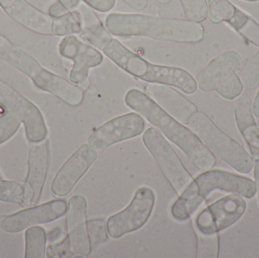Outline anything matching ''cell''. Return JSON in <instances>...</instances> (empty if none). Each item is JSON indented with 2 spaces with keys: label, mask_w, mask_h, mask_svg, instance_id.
Returning <instances> with one entry per match:
<instances>
[{
  "label": "cell",
  "mask_w": 259,
  "mask_h": 258,
  "mask_svg": "<svg viewBox=\"0 0 259 258\" xmlns=\"http://www.w3.org/2000/svg\"><path fill=\"white\" fill-rule=\"evenodd\" d=\"M124 101L129 108L144 117L179 147L199 170L206 171L214 168L216 159L208 147L190 129L164 112L149 95L139 89H131Z\"/></svg>",
  "instance_id": "1"
},
{
  "label": "cell",
  "mask_w": 259,
  "mask_h": 258,
  "mask_svg": "<svg viewBox=\"0 0 259 258\" xmlns=\"http://www.w3.org/2000/svg\"><path fill=\"white\" fill-rule=\"evenodd\" d=\"M106 25L112 34L118 36H144L187 43L199 42L204 36L199 22L139 14H110Z\"/></svg>",
  "instance_id": "2"
},
{
  "label": "cell",
  "mask_w": 259,
  "mask_h": 258,
  "mask_svg": "<svg viewBox=\"0 0 259 258\" xmlns=\"http://www.w3.org/2000/svg\"><path fill=\"white\" fill-rule=\"evenodd\" d=\"M103 51L121 69L143 81L175 86L187 94L197 90L196 79L184 68L150 63L117 39L113 38Z\"/></svg>",
  "instance_id": "3"
},
{
  "label": "cell",
  "mask_w": 259,
  "mask_h": 258,
  "mask_svg": "<svg viewBox=\"0 0 259 258\" xmlns=\"http://www.w3.org/2000/svg\"><path fill=\"white\" fill-rule=\"evenodd\" d=\"M0 7L14 21L39 34L66 36L81 32V17L78 11L52 16L27 0H0Z\"/></svg>",
  "instance_id": "4"
},
{
  "label": "cell",
  "mask_w": 259,
  "mask_h": 258,
  "mask_svg": "<svg viewBox=\"0 0 259 258\" xmlns=\"http://www.w3.org/2000/svg\"><path fill=\"white\" fill-rule=\"evenodd\" d=\"M187 125L210 151L237 172L246 174L253 169V160L246 149L203 112H197Z\"/></svg>",
  "instance_id": "5"
},
{
  "label": "cell",
  "mask_w": 259,
  "mask_h": 258,
  "mask_svg": "<svg viewBox=\"0 0 259 258\" xmlns=\"http://www.w3.org/2000/svg\"><path fill=\"white\" fill-rule=\"evenodd\" d=\"M242 64L241 56L237 51H225L198 73V87L203 92L216 91L226 99H234L243 92V83L237 74Z\"/></svg>",
  "instance_id": "6"
},
{
  "label": "cell",
  "mask_w": 259,
  "mask_h": 258,
  "mask_svg": "<svg viewBox=\"0 0 259 258\" xmlns=\"http://www.w3.org/2000/svg\"><path fill=\"white\" fill-rule=\"evenodd\" d=\"M143 142L175 192L182 193L193 178L162 133L150 127L143 133Z\"/></svg>",
  "instance_id": "7"
},
{
  "label": "cell",
  "mask_w": 259,
  "mask_h": 258,
  "mask_svg": "<svg viewBox=\"0 0 259 258\" xmlns=\"http://www.w3.org/2000/svg\"><path fill=\"white\" fill-rule=\"evenodd\" d=\"M228 186V177L225 171L212 170L202 173L192 180L174 203L170 209L172 217L180 222L187 221L211 192L226 191Z\"/></svg>",
  "instance_id": "8"
},
{
  "label": "cell",
  "mask_w": 259,
  "mask_h": 258,
  "mask_svg": "<svg viewBox=\"0 0 259 258\" xmlns=\"http://www.w3.org/2000/svg\"><path fill=\"white\" fill-rule=\"evenodd\" d=\"M0 106L16 115L24 123L29 142H38L46 139L48 130L40 111L30 100L2 80Z\"/></svg>",
  "instance_id": "9"
},
{
  "label": "cell",
  "mask_w": 259,
  "mask_h": 258,
  "mask_svg": "<svg viewBox=\"0 0 259 258\" xmlns=\"http://www.w3.org/2000/svg\"><path fill=\"white\" fill-rule=\"evenodd\" d=\"M155 203L153 191L149 187L140 188L125 209L108 219L106 226L109 236L118 239L140 230L150 218Z\"/></svg>",
  "instance_id": "10"
},
{
  "label": "cell",
  "mask_w": 259,
  "mask_h": 258,
  "mask_svg": "<svg viewBox=\"0 0 259 258\" xmlns=\"http://www.w3.org/2000/svg\"><path fill=\"white\" fill-rule=\"evenodd\" d=\"M246 202L243 196L227 195L202 210L195 224L200 234L214 235L231 227L246 212Z\"/></svg>",
  "instance_id": "11"
},
{
  "label": "cell",
  "mask_w": 259,
  "mask_h": 258,
  "mask_svg": "<svg viewBox=\"0 0 259 258\" xmlns=\"http://www.w3.org/2000/svg\"><path fill=\"white\" fill-rule=\"evenodd\" d=\"M145 121L138 114L131 112L109 120L92 132L88 142L97 152H103L114 144L140 136Z\"/></svg>",
  "instance_id": "12"
},
{
  "label": "cell",
  "mask_w": 259,
  "mask_h": 258,
  "mask_svg": "<svg viewBox=\"0 0 259 258\" xmlns=\"http://www.w3.org/2000/svg\"><path fill=\"white\" fill-rule=\"evenodd\" d=\"M59 50L62 57L74 62L69 76L71 83L80 85L83 90L88 89L90 69L101 65L103 62V54L74 35L63 38L59 44Z\"/></svg>",
  "instance_id": "13"
},
{
  "label": "cell",
  "mask_w": 259,
  "mask_h": 258,
  "mask_svg": "<svg viewBox=\"0 0 259 258\" xmlns=\"http://www.w3.org/2000/svg\"><path fill=\"white\" fill-rule=\"evenodd\" d=\"M98 153L89 144L80 145L58 171L52 183V192L59 197L69 194L94 165Z\"/></svg>",
  "instance_id": "14"
},
{
  "label": "cell",
  "mask_w": 259,
  "mask_h": 258,
  "mask_svg": "<svg viewBox=\"0 0 259 258\" xmlns=\"http://www.w3.org/2000/svg\"><path fill=\"white\" fill-rule=\"evenodd\" d=\"M67 211L68 204L65 200H53L6 217L0 227L6 233H20L33 226L53 222L65 215Z\"/></svg>",
  "instance_id": "15"
},
{
  "label": "cell",
  "mask_w": 259,
  "mask_h": 258,
  "mask_svg": "<svg viewBox=\"0 0 259 258\" xmlns=\"http://www.w3.org/2000/svg\"><path fill=\"white\" fill-rule=\"evenodd\" d=\"M87 209L84 197L77 195L70 198L67 211V230L70 246L75 257H88L92 251L88 234Z\"/></svg>",
  "instance_id": "16"
},
{
  "label": "cell",
  "mask_w": 259,
  "mask_h": 258,
  "mask_svg": "<svg viewBox=\"0 0 259 258\" xmlns=\"http://www.w3.org/2000/svg\"><path fill=\"white\" fill-rule=\"evenodd\" d=\"M146 92L164 112L183 124H188L197 113L193 102L167 85L151 83L146 86Z\"/></svg>",
  "instance_id": "17"
},
{
  "label": "cell",
  "mask_w": 259,
  "mask_h": 258,
  "mask_svg": "<svg viewBox=\"0 0 259 258\" xmlns=\"http://www.w3.org/2000/svg\"><path fill=\"white\" fill-rule=\"evenodd\" d=\"M50 165V146L47 139L30 142L28 168L26 182L33 190L32 205L37 204L42 195Z\"/></svg>",
  "instance_id": "18"
},
{
  "label": "cell",
  "mask_w": 259,
  "mask_h": 258,
  "mask_svg": "<svg viewBox=\"0 0 259 258\" xmlns=\"http://www.w3.org/2000/svg\"><path fill=\"white\" fill-rule=\"evenodd\" d=\"M32 81L36 87L56 95L69 106H77L83 101L84 92L81 87L45 68Z\"/></svg>",
  "instance_id": "19"
},
{
  "label": "cell",
  "mask_w": 259,
  "mask_h": 258,
  "mask_svg": "<svg viewBox=\"0 0 259 258\" xmlns=\"http://www.w3.org/2000/svg\"><path fill=\"white\" fill-rule=\"evenodd\" d=\"M234 109L237 127L249 145L252 157L258 159L259 127L255 123L249 96L240 94L234 100Z\"/></svg>",
  "instance_id": "20"
},
{
  "label": "cell",
  "mask_w": 259,
  "mask_h": 258,
  "mask_svg": "<svg viewBox=\"0 0 259 258\" xmlns=\"http://www.w3.org/2000/svg\"><path fill=\"white\" fill-rule=\"evenodd\" d=\"M77 11L81 17V32L83 36L95 48L103 51L113 39L112 33L89 6L81 4Z\"/></svg>",
  "instance_id": "21"
},
{
  "label": "cell",
  "mask_w": 259,
  "mask_h": 258,
  "mask_svg": "<svg viewBox=\"0 0 259 258\" xmlns=\"http://www.w3.org/2000/svg\"><path fill=\"white\" fill-rule=\"evenodd\" d=\"M223 22L228 23L246 41L259 46L258 23L233 3L230 4Z\"/></svg>",
  "instance_id": "22"
},
{
  "label": "cell",
  "mask_w": 259,
  "mask_h": 258,
  "mask_svg": "<svg viewBox=\"0 0 259 258\" xmlns=\"http://www.w3.org/2000/svg\"><path fill=\"white\" fill-rule=\"evenodd\" d=\"M33 198V189L27 182L6 180L0 175V201L28 207Z\"/></svg>",
  "instance_id": "23"
},
{
  "label": "cell",
  "mask_w": 259,
  "mask_h": 258,
  "mask_svg": "<svg viewBox=\"0 0 259 258\" xmlns=\"http://www.w3.org/2000/svg\"><path fill=\"white\" fill-rule=\"evenodd\" d=\"M47 235L42 227L33 226L25 232V257H45Z\"/></svg>",
  "instance_id": "24"
},
{
  "label": "cell",
  "mask_w": 259,
  "mask_h": 258,
  "mask_svg": "<svg viewBox=\"0 0 259 258\" xmlns=\"http://www.w3.org/2000/svg\"><path fill=\"white\" fill-rule=\"evenodd\" d=\"M186 16L190 21L202 22L208 15L206 0H180Z\"/></svg>",
  "instance_id": "25"
},
{
  "label": "cell",
  "mask_w": 259,
  "mask_h": 258,
  "mask_svg": "<svg viewBox=\"0 0 259 258\" xmlns=\"http://www.w3.org/2000/svg\"><path fill=\"white\" fill-rule=\"evenodd\" d=\"M88 234L92 249L106 243L108 241V230L103 219H94L88 222Z\"/></svg>",
  "instance_id": "26"
},
{
  "label": "cell",
  "mask_w": 259,
  "mask_h": 258,
  "mask_svg": "<svg viewBox=\"0 0 259 258\" xmlns=\"http://www.w3.org/2000/svg\"><path fill=\"white\" fill-rule=\"evenodd\" d=\"M21 123L18 117L7 111L0 117V145L7 142L17 133Z\"/></svg>",
  "instance_id": "27"
},
{
  "label": "cell",
  "mask_w": 259,
  "mask_h": 258,
  "mask_svg": "<svg viewBox=\"0 0 259 258\" xmlns=\"http://www.w3.org/2000/svg\"><path fill=\"white\" fill-rule=\"evenodd\" d=\"M241 80L248 89H255L259 85V50L248 62L241 73Z\"/></svg>",
  "instance_id": "28"
},
{
  "label": "cell",
  "mask_w": 259,
  "mask_h": 258,
  "mask_svg": "<svg viewBox=\"0 0 259 258\" xmlns=\"http://www.w3.org/2000/svg\"><path fill=\"white\" fill-rule=\"evenodd\" d=\"M219 254V237L217 234H200L198 242V257H217Z\"/></svg>",
  "instance_id": "29"
},
{
  "label": "cell",
  "mask_w": 259,
  "mask_h": 258,
  "mask_svg": "<svg viewBox=\"0 0 259 258\" xmlns=\"http://www.w3.org/2000/svg\"><path fill=\"white\" fill-rule=\"evenodd\" d=\"M47 257H73L72 251L70 246L68 236L59 243L50 245L47 248Z\"/></svg>",
  "instance_id": "30"
},
{
  "label": "cell",
  "mask_w": 259,
  "mask_h": 258,
  "mask_svg": "<svg viewBox=\"0 0 259 258\" xmlns=\"http://www.w3.org/2000/svg\"><path fill=\"white\" fill-rule=\"evenodd\" d=\"M81 0H59L49 9V14L52 16L59 17L68 13V11L77 7Z\"/></svg>",
  "instance_id": "31"
},
{
  "label": "cell",
  "mask_w": 259,
  "mask_h": 258,
  "mask_svg": "<svg viewBox=\"0 0 259 258\" xmlns=\"http://www.w3.org/2000/svg\"><path fill=\"white\" fill-rule=\"evenodd\" d=\"M88 6L99 12H106L115 6L116 0H83Z\"/></svg>",
  "instance_id": "32"
},
{
  "label": "cell",
  "mask_w": 259,
  "mask_h": 258,
  "mask_svg": "<svg viewBox=\"0 0 259 258\" xmlns=\"http://www.w3.org/2000/svg\"><path fill=\"white\" fill-rule=\"evenodd\" d=\"M130 7L136 11H142L148 6V0H123Z\"/></svg>",
  "instance_id": "33"
},
{
  "label": "cell",
  "mask_w": 259,
  "mask_h": 258,
  "mask_svg": "<svg viewBox=\"0 0 259 258\" xmlns=\"http://www.w3.org/2000/svg\"><path fill=\"white\" fill-rule=\"evenodd\" d=\"M62 235H63V233H62L61 229H56V230H53V231L50 232L47 237H48V240L50 242L55 243L56 241L59 240L62 237Z\"/></svg>",
  "instance_id": "34"
},
{
  "label": "cell",
  "mask_w": 259,
  "mask_h": 258,
  "mask_svg": "<svg viewBox=\"0 0 259 258\" xmlns=\"http://www.w3.org/2000/svg\"><path fill=\"white\" fill-rule=\"evenodd\" d=\"M252 111L255 116L259 118V90L252 105Z\"/></svg>",
  "instance_id": "35"
},
{
  "label": "cell",
  "mask_w": 259,
  "mask_h": 258,
  "mask_svg": "<svg viewBox=\"0 0 259 258\" xmlns=\"http://www.w3.org/2000/svg\"><path fill=\"white\" fill-rule=\"evenodd\" d=\"M255 182H256V188L258 189V197H259V159H255Z\"/></svg>",
  "instance_id": "36"
},
{
  "label": "cell",
  "mask_w": 259,
  "mask_h": 258,
  "mask_svg": "<svg viewBox=\"0 0 259 258\" xmlns=\"http://www.w3.org/2000/svg\"><path fill=\"white\" fill-rule=\"evenodd\" d=\"M156 1L161 3V4H167V3H170L171 0H156Z\"/></svg>",
  "instance_id": "37"
},
{
  "label": "cell",
  "mask_w": 259,
  "mask_h": 258,
  "mask_svg": "<svg viewBox=\"0 0 259 258\" xmlns=\"http://www.w3.org/2000/svg\"><path fill=\"white\" fill-rule=\"evenodd\" d=\"M246 1H249V2H257V1H258V0H246Z\"/></svg>",
  "instance_id": "38"
}]
</instances>
